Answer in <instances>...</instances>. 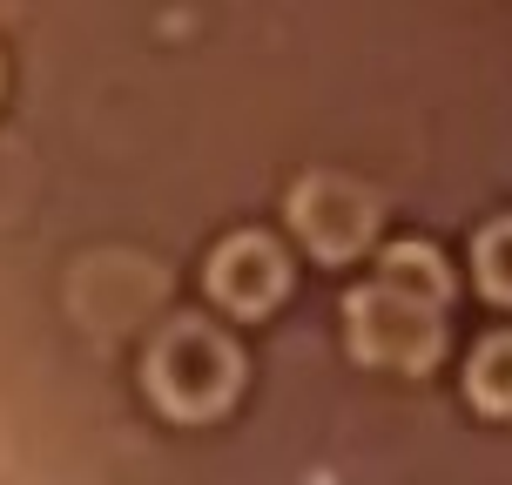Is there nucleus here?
Returning <instances> with one entry per match:
<instances>
[{"mask_svg":"<svg viewBox=\"0 0 512 485\" xmlns=\"http://www.w3.org/2000/svg\"><path fill=\"white\" fill-rule=\"evenodd\" d=\"M142 378H149L155 405L169 411V418H216V411L236 398V384H243V358H236V344L223 331H209L196 317H182L169 331L149 344V364H142Z\"/></svg>","mask_w":512,"mask_h":485,"instance_id":"f257e3e1","label":"nucleus"},{"mask_svg":"<svg viewBox=\"0 0 512 485\" xmlns=\"http://www.w3.org/2000/svg\"><path fill=\"white\" fill-rule=\"evenodd\" d=\"M283 290H290V263H283V250L270 236L243 230L209 256V297L223 310H236V317H263Z\"/></svg>","mask_w":512,"mask_h":485,"instance_id":"20e7f679","label":"nucleus"},{"mask_svg":"<svg viewBox=\"0 0 512 485\" xmlns=\"http://www.w3.org/2000/svg\"><path fill=\"white\" fill-rule=\"evenodd\" d=\"M384 283H398V290H411V297H425V304L445 310V297H452V277H445V256L425 250V243H391L378 263Z\"/></svg>","mask_w":512,"mask_h":485,"instance_id":"423d86ee","label":"nucleus"},{"mask_svg":"<svg viewBox=\"0 0 512 485\" xmlns=\"http://www.w3.org/2000/svg\"><path fill=\"white\" fill-rule=\"evenodd\" d=\"M465 398L479 411H492V418H512V331L486 337L472 351V364H465Z\"/></svg>","mask_w":512,"mask_h":485,"instance_id":"39448f33","label":"nucleus"},{"mask_svg":"<svg viewBox=\"0 0 512 485\" xmlns=\"http://www.w3.org/2000/svg\"><path fill=\"white\" fill-rule=\"evenodd\" d=\"M472 277H479V290H486L492 304H512V216H499V223L479 230V243H472Z\"/></svg>","mask_w":512,"mask_h":485,"instance_id":"0eeeda50","label":"nucleus"},{"mask_svg":"<svg viewBox=\"0 0 512 485\" xmlns=\"http://www.w3.org/2000/svg\"><path fill=\"white\" fill-rule=\"evenodd\" d=\"M344 317H351V358L371 371H432L445 351V310L384 277L351 290Z\"/></svg>","mask_w":512,"mask_h":485,"instance_id":"f03ea898","label":"nucleus"},{"mask_svg":"<svg viewBox=\"0 0 512 485\" xmlns=\"http://www.w3.org/2000/svg\"><path fill=\"white\" fill-rule=\"evenodd\" d=\"M290 230L304 236L310 256L351 263L371 243V230H378V196L364 182L337 176V169H317V176H304L290 189Z\"/></svg>","mask_w":512,"mask_h":485,"instance_id":"7ed1b4c3","label":"nucleus"}]
</instances>
